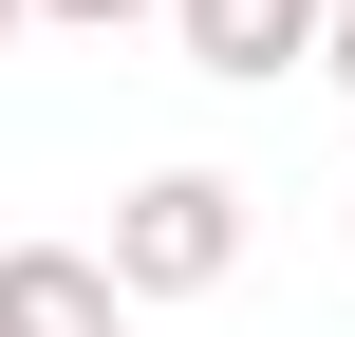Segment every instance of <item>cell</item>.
Returning <instances> with one entry per match:
<instances>
[{"instance_id":"3957f363","label":"cell","mask_w":355,"mask_h":337,"mask_svg":"<svg viewBox=\"0 0 355 337\" xmlns=\"http://www.w3.org/2000/svg\"><path fill=\"white\" fill-rule=\"evenodd\" d=\"M0 337H131V281L94 244H0Z\"/></svg>"},{"instance_id":"5b68a950","label":"cell","mask_w":355,"mask_h":337,"mask_svg":"<svg viewBox=\"0 0 355 337\" xmlns=\"http://www.w3.org/2000/svg\"><path fill=\"white\" fill-rule=\"evenodd\" d=\"M318 75H337V94H355V0H318Z\"/></svg>"},{"instance_id":"7a4b0ae2","label":"cell","mask_w":355,"mask_h":337,"mask_svg":"<svg viewBox=\"0 0 355 337\" xmlns=\"http://www.w3.org/2000/svg\"><path fill=\"white\" fill-rule=\"evenodd\" d=\"M168 38H187V75H225V94L318 75V0H168Z\"/></svg>"},{"instance_id":"277c9868","label":"cell","mask_w":355,"mask_h":337,"mask_svg":"<svg viewBox=\"0 0 355 337\" xmlns=\"http://www.w3.org/2000/svg\"><path fill=\"white\" fill-rule=\"evenodd\" d=\"M56 38H112V19H168V0H37Z\"/></svg>"},{"instance_id":"6da1fadb","label":"cell","mask_w":355,"mask_h":337,"mask_svg":"<svg viewBox=\"0 0 355 337\" xmlns=\"http://www.w3.org/2000/svg\"><path fill=\"white\" fill-rule=\"evenodd\" d=\"M94 263H112L131 300H206V281L243 263V188H225V169H150V188L112 206V244H94Z\"/></svg>"},{"instance_id":"8992f818","label":"cell","mask_w":355,"mask_h":337,"mask_svg":"<svg viewBox=\"0 0 355 337\" xmlns=\"http://www.w3.org/2000/svg\"><path fill=\"white\" fill-rule=\"evenodd\" d=\"M19 19H37V0H0V38H19Z\"/></svg>"}]
</instances>
